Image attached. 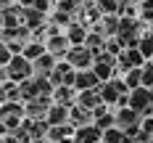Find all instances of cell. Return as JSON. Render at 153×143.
<instances>
[{
  "mask_svg": "<svg viewBox=\"0 0 153 143\" xmlns=\"http://www.w3.org/2000/svg\"><path fill=\"white\" fill-rule=\"evenodd\" d=\"M122 141H124V130H119V127H111L103 133V143H122Z\"/></svg>",
  "mask_w": 153,
  "mask_h": 143,
  "instance_id": "obj_24",
  "label": "cell"
},
{
  "mask_svg": "<svg viewBox=\"0 0 153 143\" xmlns=\"http://www.w3.org/2000/svg\"><path fill=\"white\" fill-rule=\"evenodd\" d=\"M76 90L74 88H66V85H61V88H56V93H53V101L58 103V106H76Z\"/></svg>",
  "mask_w": 153,
  "mask_h": 143,
  "instance_id": "obj_13",
  "label": "cell"
},
{
  "mask_svg": "<svg viewBox=\"0 0 153 143\" xmlns=\"http://www.w3.org/2000/svg\"><path fill=\"white\" fill-rule=\"evenodd\" d=\"M119 3L122 0H98L95 5L103 11V16H111V13H119Z\"/></svg>",
  "mask_w": 153,
  "mask_h": 143,
  "instance_id": "obj_21",
  "label": "cell"
},
{
  "mask_svg": "<svg viewBox=\"0 0 153 143\" xmlns=\"http://www.w3.org/2000/svg\"><path fill=\"white\" fill-rule=\"evenodd\" d=\"M103 82L98 79V74L92 69H85V72H76V82H74V90L76 93H85V90H98Z\"/></svg>",
  "mask_w": 153,
  "mask_h": 143,
  "instance_id": "obj_5",
  "label": "cell"
},
{
  "mask_svg": "<svg viewBox=\"0 0 153 143\" xmlns=\"http://www.w3.org/2000/svg\"><path fill=\"white\" fill-rule=\"evenodd\" d=\"M124 50H127V48H124V43L119 40V37H108V40H106V53H111V56L119 58Z\"/></svg>",
  "mask_w": 153,
  "mask_h": 143,
  "instance_id": "obj_20",
  "label": "cell"
},
{
  "mask_svg": "<svg viewBox=\"0 0 153 143\" xmlns=\"http://www.w3.org/2000/svg\"><path fill=\"white\" fill-rule=\"evenodd\" d=\"M143 88H151L153 90V61H148L143 66Z\"/></svg>",
  "mask_w": 153,
  "mask_h": 143,
  "instance_id": "obj_26",
  "label": "cell"
},
{
  "mask_svg": "<svg viewBox=\"0 0 153 143\" xmlns=\"http://www.w3.org/2000/svg\"><path fill=\"white\" fill-rule=\"evenodd\" d=\"M71 125L79 130V127H87V125H95V114L90 109H82L79 103L71 106Z\"/></svg>",
  "mask_w": 153,
  "mask_h": 143,
  "instance_id": "obj_11",
  "label": "cell"
},
{
  "mask_svg": "<svg viewBox=\"0 0 153 143\" xmlns=\"http://www.w3.org/2000/svg\"><path fill=\"white\" fill-rule=\"evenodd\" d=\"M0 19H3V29H19V27L24 24V19H21V5L3 8V11H0Z\"/></svg>",
  "mask_w": 153,
  "mask_h": 143,
  "instance_id": "obj_9",
  "label": "cell"
},
{
  "mask_svg": "<svg viewBox=\"0 0 153 143\" xmlns=\"http://www.w3.org/2000/svg\"><path fill=\"white\" fill-rule=\"evenodd\" d=\"M106 40H108V37L98 34V32H90V37H87V43H85V45H87L92 53L98 56V53H103V50H106Z\"/></svg>",
  "mask_w": 153,
  "mask_h": 143,
  "instance_id": "obj_17",
  "label": "cell"
},
{
  "mask_svg": "<svg viewBox=\"0 0 153 143\" xmlns=\"http://www.w3.org/2000/svg\"><path fill=\"white\" fill-rule=\"evenodd\" d=\"M76 103H79L82 109H90V111H95L98 106H103L100 90H85V93H79V95H76Z\"/></svg>",
  "mask_w": 153,
  "mask_h": 143,
  "instance_id": "obj_14",
  "label": "cell"
},
{
  "mask_svg": "<svg viewBox=\"0 0 153 143\" xmlns=\"http://www.w3.org/2000/svg\"><path fill=\"white\" fill-rule=\"evenodd\" d=\"M66 61L71 64L76 72H85V69H92V66H95V53H92L87 45H76V48L69 50Z\"/></svg>",
  "mask_w": 153,
  "mask_h": 143,
  "instance_id": "obj_3",
  "label": "cell"
},
{
  "mask_svg": "<svg viewBox=\"0 0 153 143\" xmlns=\"http://www.w3.org/2000/svg\"><path fill=\"white\" fill-rule=\"evenodd\" d=\"M53 106H56L53 95H42V98L27 101V117H29V119H48V114H50Z\"/></svg>",
  "mask_w": 153,
  "mask_h": 143,
  "instance_id": "obj_4",
  "label": "cell"
},
{
  "mask_svg": "<svg viewBox=\"0 0 153 143\" xmlns=\"http://www.w3.org/2000/svg\"><path fill=\"white\" fill-rule=\"evenodd\" d=\"M140 19L148 21V29H151V24H153V0H143L140 3Z\"/></svg>",
  "mask_w": 153,
  "mask_h": 143,
  "instance_id": "obj_23",
  "label": "cell"
},
{
  "mask_svg": "<svg viewBox=\"0 0 153 143\" xmlns=\"http://www.w3.org/2000/svg\"><path fill=\"white\" fill-rule=\"evenodd\" d=\"M76 143H100L103 141V130H98L95 125H87V127H79L74 135Z\"/></svg>",
  "mask_w": 153,
  "mask_h": 143,
  "instance_id": "obj_12",
  "label": "cell"
},
{
  "mask_svg": "<svg viewBox=\"0 0 153 143\" xmlns=\"http://www.w3.org/2000/svg\"><path fill=\"white\" fill-rule=\"evenodd\" d=\"M79 3H82V5H95L98 0H79Z\"/></svg>",
  "mask_w": 153,
  "mask_h": 143,
  "instance_id": "obj_29",
  "label": "cell"
},
{
  "mask_svg": "<svg viewBox=\"0 0 153 143\" xmlns=\"http://www.w3.org/2000/svg\"><path fill=\"white\" fill-rule=\"evenodd\" d=\"M124 82H127L129 90L143 88V69H132V72H127V74H124Z\"/></svg>",
  "mask_w": 153,
  "mask_h": 143,
  "instance_id": "obj_19",
  "label": "cell"
},
{
  "mask_svg": "<svg viewBox=\"0 0 153 143\" xmlns=\"http://www.w3.org/2000/svg\"><path fill=\"white\" fill-rule=\"evenodd\" d=\"M90 32H92V29H90V24H79V21H74V24L66 29V37H69V43L76 48V45H85V43H87Z\"/></svg>",
  "mask_w": 153,
  "mask_h": 143,
  "instance_id": "obj_8",
  "label": "cell"
},
{
  "mask_svg": "<svg viewBox=\"0 0 153 143\" xmlns=\"http://www.w3.org/2000/svg\"><path fill=\"white\" fill-rule=\"evenodd\" d=\"M71 43H69V37H66V34H58V37H50V40H48V53H50V56H56V58H58V61H66V56H69V50H71Z\"/></svg>",
  "mask_w": 153,
  "mask_h": 143,
  "instance_id": "obj_6",
  "label": "cell"
},
{
  "mask_svg": "<svg viewBox=\"0 0 153 143\" xmlns=\"http://www.w3.org/2000/svg\"><path fill=\"white\" fill-rule=\"evenodd\" d=\"M129 109L143 114V119L153 117V90L151 88H137L129 93Z\"/></svg>",
  "mask_w": 153,
  "mask_h": 143,
  "instance_id": "obj_1",
  "label": "cell"
},
{
  "mask_svg": "<svg viewBox=\"0 0 153 143\" xmlns=\"http://www.w3.org/2000/svg\"><path fill=\"white\" fill-rule=\"evenodd\" d=\"M0 5L3 8H11V5H16V0H0Z\"/></svg>",
  "mask_w": 153,
  "mask_h": 143,
  "instance_id": "obj_28",
  "label": "cell"
},
{
  "mask_svg": "<svg viewBox=\"0 0 153 143\" xmlns=\"http://www.w3.org/2000/svg\"><path fill=\"white\" fill-rule=\"evenodd\" d=\"M56 66H58V58H56V56H50V53H45L42 58H37V61H34V77L50 79V77H53V72H56Z\"/></svg>",
  "mask_w": 153,
  "mask_h": 143,
  "instance_id": "obj_7",
  "label": "cell"
},
{
  "mask_svg": "<svg viewBox=\"0 0 153 143\" xmlns=\"http://www.w3.org/2000/svg\"><path fill=\"white\" fill-rule=\"evenodd\" d=\"M34 143H50V141H48V138H45V141H34Z\"/></svg>",
  "mask_w": 153,
  "mask_h": 143,
  "instance_id": "obj_31",
  "label": "cell"
},
{
  "mask_svg": "<svg viewBox=\"0 0 153 143\" xmlns=\"http://www.w3.org/2000/svg\"><path fill=\"white\" fill-rule=\"evenodd\" d=\"M37 11H42V13H48L50 11V0H37V5H34Z\"/></svg>",
  "mask_w": 153,
  "mask_h": 143,
  "instance_id": "obj_27",
  "label": "cell"
},
{
  "mask_svg": "<svg viewBox=\"0 0 153 143\" xmlns=\"http://www.w3.org/2000/svg\"><path fill=\"white\" fill-rule=\"evenodd\" d=\"M48 122H50L53 127L69 125V122H71V109H69V106H58V103H56V106L50 109V114H48Z\"/></svg>",
  "mask_w": 153,
  "mask_h": 143,
  "instance_id": "obj_16",
  "label": "cell"
},
{
  "mask_svg": "<svg viewBox=\"0 0 153 143\" xmlns=\"http://www.w3.org/2000/svg\"><path fill=\"white\" fill-rule=\"evenodd\" d=\"M13 61V53H11V48L5 45V43H0V66L5 69V66H11Z\"/></svg>",
  "mask_w": 153,
  "mask_h": 143,
  "instance_id": "obj_25",
  "label": "cell"
},
{
  "mask_svg": "<svg viewBox=\"0 0 153 143\" xmlns=\"http://www.w3.org/2000/svg\"><path fill=\"white\" fill-rule=\"evenodd\" d=\"M21 19H24V24H27L32 32L40 29V27H45V13L37 11V8H21Z\"/></svg>",
  "mask_w": 153,
  "mask_h": 143,
  "instance_id": "obj_15",
  "label": "cell"
},
{
  "mask_svg": "<svg viewBox=\"0 0 153 143\" xmlns=\"http://www.w3.org/2000/svg\"><path fill=\"white\" fill-rule=\"evenodd\" d=\"M92 114H95V127H98V130L106 133V130H111V127H116V114H111V111L106 109V103L98 106Z\"/></svg>",
  "mask_w": 153,
  "mask_h": 143,
  "instance_id": "obj_10",
  "label": "cell"
},
{
  "mask_svg": "<svg viewBox=\"0 0 153 143\" xmlns=\"http://www.w3.org/2000/svg\"><path fill=\"white\" fill-rule=\"evenodd\" d=\"M50 21H53V24H58V27H66V29H69V27L74 24V16H71V13H63V11H56V13L50 16Z\"/></svg>",
  "mask_w": 153,
  "mask_h": 143,
  "instance_id": "obj_22",
  "label": "cell"
},
{
  "mask_svg": "<svg viewBox=\"0 0 153 143\" xmlns=\"http://www.w3.org/2000/svg\"><path fill=\"white\" fill-rule=\"evenodd\" d=\"M61 143H76V141H74V138H66V141H61Z\"/></svg>",
  "mask_w": 153,
  "mask_h": 143,
  "instance_id": "obj_30",
  "label": "cell"
},
{
  "mask_svg": "<svg viewBox=\"0 0 153 143\" xmlns=\"http://www.w3.org/2000/svg\"><path fill=\"white\" fill-rule=\"evenodd\" d=\"M140 53L145 56V61H153V29H148L140 40Z\"/></svg>",
  "mask_w": 153,
  "mask_h": 143,
  "instance_id": "obj_18",
  "label": "cell"
},
{
  "mask_svg": "<svg viewBox=\"0 0 153 143\" xmlns=\"http://www.w3.org/2000/svg\"><path fill=\"white\" fill-rule=\"evenodd\" d=\"M98 90H100V98H103V103H106V106H116L122 95L132 93V90L127 88V82H124V79H119V77H114L111 82H103Z\"/></svg>",
  "mask_w": 153,
  "mask_h": 143,
  "instance_id": "obj_2",
  "label": "cell"
}]
</instances>
